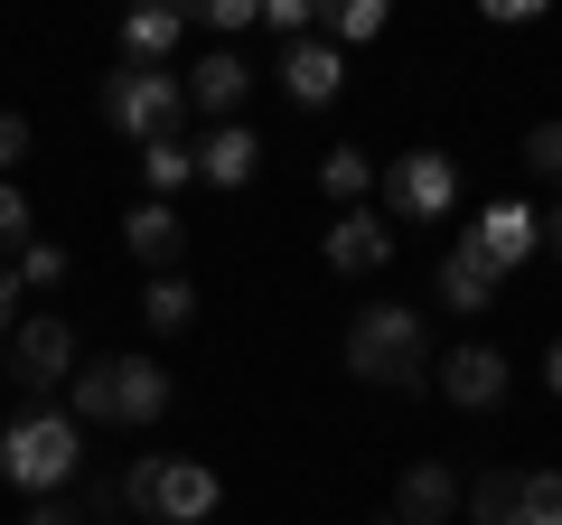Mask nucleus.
Instances as JSON below:
<instances>
[{
	"instance_id": "f257e3e1",
	"label": "nucleus",
	"mask_w": 562,
	"mask_h": 525,
	"mask_svg": "<svg viewBox=\"0 0 562 525\" xmlns=\"http://www.w3.org/2000/svg\"><path fill=\"white\" fill-rule=\"evenodd\" d=\"M85 469V423L76 413H47V404H29L20 423L0 432V479L10 488H29V498H57L66 479Z\"/></svg>"
},
{
	"instance_id": "f03ea898",
	"label": "nucleus",
	"mask_w": 562,
	"mask_h": 525,
	"mask_svg": "<svg viewBox=\"0 0 562 525\" xmlns=\"http://www.w3.org/2000/svg\"><path fill=\"white\" fill-rule=\"evenodd\" d=\"M347 376H366V384H394V394L431 384V328H422V310H403V301L366 310V320L347 328Z\"/></svg>"
},
{
	"instance_id": "7ed1b4c3",
	"label": "nucleus",
	"mask_w": 562,
	"mask_h": 525,
	"mask_svg": "<svg viewBox=\"0 0 562 525\" xmlns=\"http://www.w3.org/2000/svg\"><path fill=\"white\" fill-rule=\"evenodd\" d=\"M122 498H132L150 525H206V516H216V498H225V479H216L206 460L160 450V460H140L132 479H122Z\"/></svg>"
},
{
	"instance_id": "20e7f679",
	"label": "nucleus",
	"mask_w": 562,
	"mask_h": 525,
	"mask_svg": "<svg viewBox=\"0 0 562 525\" xmlns=\"http://www.w3.org/2000/svg\"><path fill=\"white\" fill-rule=\"evenodd\" d=\"M179 113H188V76H150V66H113L103 76V122L122 142H179Z\"/></svg>"
},
{
	"instance_id": "39448f33",
	"label": "nucleus",
	"mask_w": 562,
	"mask_h": 525,
	"mask_svg": "<svg viewBox=\"0 0 562 525\" xmlns=\"http://www.w3.org/2000/svg\"><path fill=\"white\" fill-rule=\"evenodd\" d=\"M76 328L57 320V310H38V320H20L10 328V384H20V394H47V384H66L76 376Z\"/></svg>"
},
{
	"instance_id": "423d86ee",
	"label": "nucleus",
	"mask_w": 562,
	"mask_h": 525,
	"mask_svg": "<svg viewBox=\"0 0 562 525\" xmlns=\"http://www.w3.org/2000/svg\"><path fill=\"white\" fill-rule=\"evenodd\" d=\"M384 198H394L403 225H441L450 198H460V169H450V150H403L394 179H384Z\"/></svg>"
},
{
	"instance_id": "0eeeda50",
	"label": "nucleus",
	"mask_w": 562,
	"mask_h": 525,
	"mask_svg": "<svg viewBox=\"0 0 562 525\" xmlns=\"http://www.w3.org/2000/svg\"><path fill=\"white\" fill-rule=\"evenodd\" d=\"M460 244H469V254H479L487 272H497V282H506V272H516V262H525V254H535V244H543V216H535V206H516V198H497V206H487V216L469 225Z\"/></svg>"
},
{
	"instance_id": "6e6552de",
	"label": "nucleus",
	"mask_w": 562,
	"mask_h": 525,
	"mask_svg": "<svg viewBox=\"0 0 562 525\" xmlns=\"http://www.w3.org/2000/svg\"><path fill=\"white\" fill-rule=\"evenodd\" d=\"M431 384H441L460 413H487V404H506V357L469 338V347H450V357H431Z\"/></svg>"
},
{
	"instance_id": "1a4fd4ad",
	"label": "nucleus",
	"mask_w": 562,
	"mask_h": 525,
	"mask_svg": "<svg viewBox=\"0 0 562 525\" xmlns=\"http://www.w3.org/2000/svg\"><path fill=\"white\" fill-rule=\"evenodd\" d=\"M122 244H132V262H150V282H160V272H179L188 225H179V206H169V198H140L132 216H122Z\"/></svg>"
},
{
	"instance_id": "9d476101",
	"label": "nucleus",
	"mask_w": 562,
	"mask_h": 525,
	"mask_svg": "<svg viewBox=\"0 0 562 525\" xmlns=\"http://www.w3.org/2000/svg\"><path fill=\"white\" fill-rule=\"evenodd\" d=\"M460 498H469V488L450 479L441 460H413V469H403V488H394V525H450V516H460Z\"/></svg>"
},
{
	"instance_id": "9b49d317",
	"label": "nucleus",
	"mask_w": 562,
	"mask_h": 525,
	"mask_svg": "<svg viewBox=\"0 0 562 525\" xmlns=\"http://www.w3.org/2000/svg\"><path fill=\"white\" fill-rule=\"evenodd\" d=\"M281 85H291V103H338V85H347V57L328 38H301V47H281Z\"/></svg>"
},
{
	"instance_id": "f8f14e48",
	"label": "nucleus",
	"mask_w": 562,
	"mask_h": 525,
	"mask_svg": "<svg viewBox=\"0 0 562 525\" xmlns=\"http://www.w3.org/2000/svg\"><path fill=\"white\" fill-rule=\"evenodd\" d=\"M328 272H347V282H357V272H384V254H394V235H384L375 216H366V206H347L338 225H328Z\"/></svg>"
},
{
	"instance_id": "ddd939ff",
	"label": "nucleus",
	"mask_w": 562,
	"mask_h": 525,
	"mask_svg": "<svg viewBox=\"0 0 562 525\" xmlns=\"http://www.w3.org/2000/svg\"><path fill=\"white\" fill-rule=\"evenodd\" d=\"M169 413V366L160 357H113V423H160Z\"/></svg>"
},
{
	"instance_id": "4468645a",
	"label": "nucleus",
	"mask_w": 562,
	"mask_h": 525,
	"mask_svg": "<svg viewBox=\"0 0 562 525\" xmlns=\"http://www.w3.org/2000/svg\"><path fill=\"white\" fill-rule=\"evenodd\" d=\"M254 169H262V142L244 132V122H216V132L198 142V179H206V188H244Z\"/></svg>"
},
{
	"instance_id": "2eb2a0df",
	"label": "nucleus",
	"mask_w": 562,
	"mask_h": 525,
	"mask_svg": "<svg viewBox=\"0 0 562 525\" xmlns=\"http://www.w3.org/2000/svg\"><path fill=\"white\" fill-rule=\"evenodd\" d=\"M179 38H188L179 10H132V20H122V66H150V76H169Z\"/></svg>"
},
{
	"instance_id": "dca6fc26",
	"label": "nucleus",
	"mask_w": 562,
	"mask_h": 525,
	"mask_svg": "<svg viewBox=\"0 0 562 525\" xmlns=\"http://www.w3.org/2000/svg\"><path fill=\"white\" fill-rule=\"evenodd\" d=\"M244 94H254V66H244L235 47H206V57L188 66V103H206V113H235Z\"/></svg>"
},
{
	"instance_id": "f3484780",
	"label": "nucleus",
	"mask_w": 562,
	"mask_h": 525,
	"mask_svg": "<svg viewBox=\"0 0 562 525\" xmlns=\"http://www.w3.org/2000/svg\"><path fill=\"white\" fill-rule=\"evenodd\" d=\"M441 301L450 310H497V272H487L469 244H450V254H441Z\"/></svg>"
},
{
	"instance_id": "a211bd4d",
	"label": "nucleus",
	"mask_w": 562,
	"mask_h": 525,
	"mask_svg": "<svg viewBox=\"0 0 562 525\" xmlns=\"http://www.w3.org/2000/svg\"><path fill=\"white\" fill-rule=\"evenodd\" d=\"M66 413H76V423H113V357H94V366L66 376Z\"/></svg>"
},
{
	"instance_id": "6ab92c4d",
	"label": "nucleus",
	"mask_w": 562,
	"mask_h": 525,
	"mask_svg": "<svg viewBox=\"0 0 562 525\" xmlns=\"http://www.w3.org/2000/svg\"><path fill=\"white\" fill-rule=\"evenodd\" d=\"M140 320L160 328V338H169V328H188V320H198V291H188V272H160V282L140 291Z\"/></svg>"
},
{
	"instance_id": "aec40b11",
	"label": "nucleus",
	"mask_w": 562,
	"mask_h": 525,
	"mask_svg": "<svg viewBox=\"0 0 562 525\" xmlns=\"http://www.w3.org/2000/svg\"><path fill=\"white\" fill-rule=\"evenodd\" d=\"M460 506H469V525H516V469H479Z\"/></svg>"
},
{
	"instance_id": "412c9836",
	"label": "nucleus",
	"mask_w": 562,
	"mask_h": 525,
	"mask_svg": "<svg viewBox=\"0 0 562 525\" xmlns=\"http://www.w3.org/2000/svg\"><path fill=\"white\" fill-rule=\"evenodd\" d=\"M516 525H562V469H516Z\"/></svg>"
},
{
	"instance_id": "4be33fe9",
	"label": "nucleus",
	"mask_w": 562,
	"mask_h": 525,
	"mask_svg": "<svg viewBox=\"0 0 562 525\" xmlns=\"http://www.w3.org/2000/svg\"><path fill=\"white\" fill-rule=\"evenodd\" d=\"M366 38H384V0H338V10H328V47H366Z\"/></svg>"
},
{
	"instance_id": "5701e85b",
	"label": "nucleus",
	"mask_w": 562,
	"mask_h": 525,
	"mask_svg": "<svg viewBox=\"0 0 562 525\" xmlns=\"http://www.w3.org/2000/svg\"><path fill=\"white\" fill-rule=\"evenodd\" d=\"M319 188H328L338 206H366V188H375V169H366V150H328V160H319Z\"/></svg>"
},
{
	"instance_id": "b1692460",
	"label": "nucleus",
	"mask_w": 562,
	"mask_h": 525,
	"mask_svg": "<svg viewBox=\"0 0 562 525\" xmlns=\"http://www.w3.org/2000/svg\"><path fill=\"white\" fill-rule=\"evenodd\" d=\"M140 169H150V188L169 198V188L198 179V150H188V142H150V150H140Z\"/></svg>"
},
{
	"instance_id": "393cba45",
	"label": "nucleus",
	"mask_w": 562,
	"mask_h": 525,
	"mask_svg": "<svg viewBox=\"0 0 562 525\" xmlns=\"http://www.w3.org/2000/svg\"><path fill=\"white\" fill-rule=\"evenodd\" d=\"M525 169H535V179H562V122H535V132H525Z\"/></svg>"
},
{
	"instance_id": "a878e982",
	"label": "nucleus",
	"mask_w": 562,
	"mask_h": 525,
	"mask_svg": "<svg viewBox=\"0 0 562 525\" xmlns=\"http://www.w3.org/2000/svg\"><path fill=\"white\" fill-rule=\"evenodd\" d=\"M47 282H66V244H29L20 254V291H47Z\"/></svg>"
},
{
	"instance_id": "bb28decb",
	"label": "nucleus",
	"mask_w": 562,
	"mask_h": 525,
	"mask_svg": "<svg viewBox=\"0 0 562 525\" xmlns=\"http://www.w3.org/2000/svg\"><path fill=\"white\" fill-rule=\"evenodd\" d=\"M0 244H20V254H29V198L10 179H0Z\"/></svg>"
},
{
	"instance_id": "cd10ccee",
	"label": "nucleus",
	"mask_w": 562,
	"mask_h": 525,
	"mask_svg": "<svg viewBox=\"0 0 562 525\" xmlns=\"http://www.w3.org/2000/svg\"><path fill=\"white\" fill-rule=\"evenodd\" d=\"M262 29H272V38H301V29H310V0H262Z\"/></svg>"
},
{
	"instance_id": "c85d7f7f",
	"label": "nucleus",
	"mask_w": 562,
	"mask_h": 525,
	"mask_svg": "<svg viewBox=\"0 0 562 525\" xmlns=\"http://www.w3.org/2000/svg\"><path fill=\"white\" fill-rule=\"evenodd\" d=\"M262 0H206V29H254Z\"/></svg>"
},
{
	"instance_id": "c756f323",
	"label": "nucleus",
	"mask_w": 562,
	"mask_h": 525,
	"mask_svg": "<svg viewBox=\"0 0 562 525\" xmlns=\"http://www.w3.org/2000/svg\"><path fill=\"white\" fill-rule=\"evenodd\" d=\"M20 160H29V122L0 113V169H20Z\"/></svg>"
},
{
	"instance_id": "7c9ffc66",
	"label": "nucleus",
	"mask_w": 562,
	"mask_h": 525,
	"mask_svg": "<svg viewBox=\"0 0 562 525\" xmlns=\"http://www.w3.org/2000/svg\"><path fill=\"white\" fill-rule=\"evenodd\" d=\"M20 328V262H0V338Z\"/></svg>"
},
{
	"instance_id": "2f4dec72",
	"label": "nucleus",
	"mask_w": 562,
	"mask_h": 525,
	"mask_svg": "<svg viewBox=\"0 0 562 525\" xmlns=\"http://www.w3.org/2000/svg\"><path fill=\"white\" fill-rule=\"evenodd\" d=\"M20 525H85V506H66V498H38Z\"/></svg>"
},
{
	"instance_id": "473e14b6",
	"label": "nucleus",
	"mask_w": 562,
	"mask_h": 525,
	"mask_svg": "<svg viewBox=\"0 0 562 525\" xmlns=\"http://www.w3.org/2000/svg\"><path fill=\"white\" fill-rule=\"evenodd\" d=\"M543 384H553V394H562V338H553V357H543Z\"/></svg>"
},
{
	"instance_id": "72a5a7b5",
	"label": "nucleus",
	"mask_w": 562,
	"mask_h": 525,
	"mask_svg": "<svg viewBox=\"0 0 562 525\" xmlns=\"http://www.w3.org/2000/svg\"><path fill=\"white\" fill-rule=\"evenodd\" d=\"M543 244H553V254H562V206H553V216H543Z\"/></svg>"
},
{
	"instance_id": "f704fd0d",
	"label": "nucleus",
	"mask_w": 562,
	"mask_h": 525,
	"mask_svg": "<svg viewBox=\"0 0 562 525\" xmlns=\"http://www.w3.org/2000/svg\"><path fill=\"white\" fill-rule=\"evenodd\" d=\"M384 525H394V516H384Z\"/></svg>"
}]
</instances>
